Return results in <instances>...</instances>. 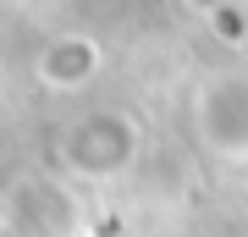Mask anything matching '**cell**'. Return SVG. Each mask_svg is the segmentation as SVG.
<instances>
[{"label": "cell", "instance_id": "obj_1", "mask_svg": "<svg viewBox=\"0 0 248 237\" xmlns=\"http://www.w3.org/2000/svg\"><path fill=\"white\" fill-rule=\"evenodd\" d=\"M133 155H138V127L127 111H94L83 122H72L61 138V160L78 176H94V182L122 176L133 166Z\"/></svg>", "mask_w": 248, "mask_h": 237}, {"label": "cell", "instance_id": "obj_2", "mask_svg": "<svg viewBox=\"0 0 248 237\" xmlns=\"http://www.w3.org/2000/svg\"><path fill=\"white\" fill-rule=\"evenodd\" d=\"M6 232L11 237H72L78 232V210L45 176H22L6 193Z\"/></svg>", "mask_w": 248, "mask_h": 237}, {"label": "cell", "instance_id": "obj_3", "mask_svg": "<svg viewBox=\"0 0 248 237\" xmlns=\"http://www.w3.org/2000/svg\"><path fill=\"white\" fill-rule=\"evenodd\" d=\"M99 72V44L94 39H78V33H66V39H55L45 55H39V83L55 88V94H66V88H83Z\"/></svg>", "mask_w": 248, "mask_h": 237}]
</instances>
